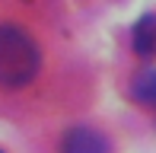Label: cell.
I'll return each instance as SVG.
<instances>
[{
    "label": "cell",
    "mask_w": 156,
    "mask_h": 153,
    "mask_svg": "<svg viewBox=\"0 0 156 153\" xmlns=\"http://www.w3.org/2000/svg\"><path fill=\"white\" fill-rule=\"evenodd\" d=\"M153 105H156V102H153Z\"/></svg>",
    "instance_id": "5"
},
{
    "label": "cell",
    "mask_w": 156,
    "mask_h": 153,
    "mask_svg": "<svg viewBox=\"0 0 156 153\" xmlns=\"http://www.w3.org/2000/svg\"><path fill=\"white\" fill-rule=\"evenodd\" d=\"M61 153H112V144L102 131L86 128V124H76L64 134L61 141Z\"/></svg>",
    "instance_id": "2"
},
{
    "label": "cell",
    "mask_w": 156,
    "mask_h": 153,
    "mask_svg": "<svg viewBox=\"0 0 156 153\" xmlns=\"http://www.w3.org/2000/svg\"><path fill=\"white\" fill-rule=\"evenodd\" d=\"M134 51L140 58H153L156 54V16L153 13L140 16L137 26H134Z\"/></svg>",
    "instance_id": "3"
},
{
    "label": "cell",
    "mask_w": 156,
    "mask_h": 153,
    "mask_svg": "<svg viewBox=\"0 0 156 153\" xmlns=\"http://www.w3.org/2000/svg\"><path fill=\"white\" fill-rule=\"evenodd\" d=\"M41 51L16 23H0V89H23L38 76Z\"/></svg>",
    "instance_id": "1"
},
{
    "label": "cell",
    "mask_w": 156,
    "mask_h": 153,
    "mask_svg": "<svg viewBox=\"0 0 156 153\" xmlns=\"http://www.w3.org/2000/svg\"><path fill=\"white\" fill-rule=\"evenodd\" d=\"M134 99L144 102V105H153L156 102V70H144L134 80Z\"/></svg>",
    "instance_id": "4"
}]
</instances>
